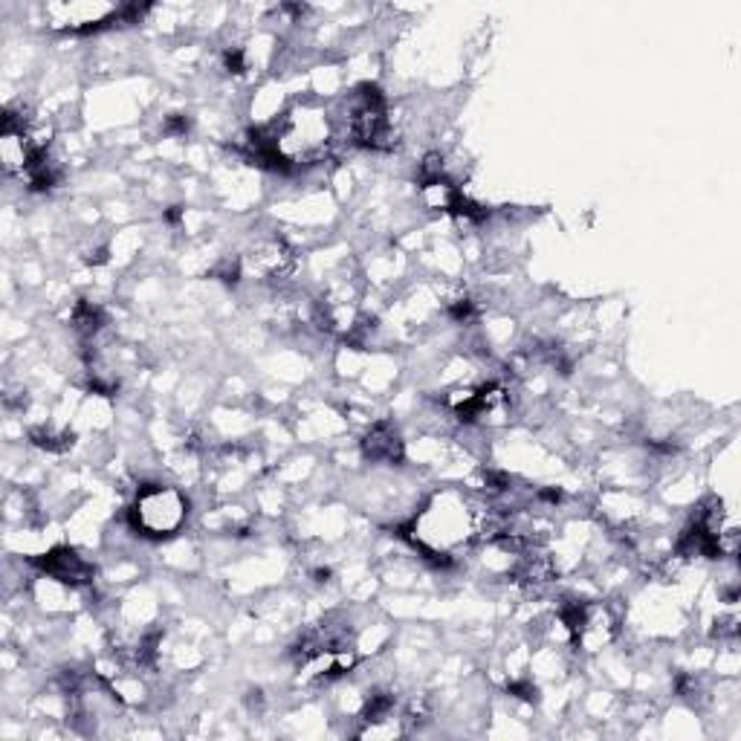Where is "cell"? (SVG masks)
I'll return each mask as SVG.
<instances>
[{"label": "cell", "instance_id": "1", "mask_svg": "<svg viewBox=\"0 0 741 741\" xmlns=\"http://www.w3.org/2000/svg\"><path fill=\"white\" fill-rule=\"evenodd\" d=\"M189 516V501L178 487H166V483H151L142 487L130 508V524L148 539H162L183 527Z\"/></svg>", "mask_w": 741, "mask_h": 741}, {"label": "cell", "instance_id": "2", "mask_svg": "<svg viewBox=\"0 0 741 741\" xmlns=\"http://www.w3.org/2000/svg\"><path fill=\"white\" fill-rule=\"evenodd\" d=\"M347 130L356 146L388 148L391 122H388V105L377 88H363L354 93L347 105Z\"/></svg>", "mask_w": 741, "mask_h": 741}, {"label": "cell", "instance_id": "3", "mask_svg": "<svg viewBox=\"0 0 741 741\" xmlns=\"http://www.w3.org/2000/svg\"><path fill=\"white\" fill-rule=\"evenodd\" d=\"M247 273L259 275L261 282H270V278H282L293 270V252L287 250V243L284 241H261L255 243V250L247 255Z\"/></svg>", "mask_w": 741, "mask_h": 741}, {"label": "cell", "instance_id": "4", "mask_svg": "<svg viewBox=\"0 0 741 741\" xmlns=\"http://www.w3.org/2000/svg\"><path fill=\"white\" fill-rule=\"evenodd\" d=\"M38 565L44 568L47 577L65 582V585H88V582H93V565L84 562V559L70 548L49 550Z\"/></svg>", "mask_w": 741, "mask_h": 741}, {"label": "cell", "instance_id": "5", "mask_svg": "<svg viewBox=\"0 0 741 741\" xmlns=\"http://www.w3.org/2000/svg\"><path fill=\"white\" fill-rule=\"evenodd\" d=\"M365 458L371 460H386V464H395V460L403 458V441L397 435L395 429L388 423H377L371 429L368 437H365Z\"/></svg>", "mask_w": 741, "mask_h": 741}]
</instances>
